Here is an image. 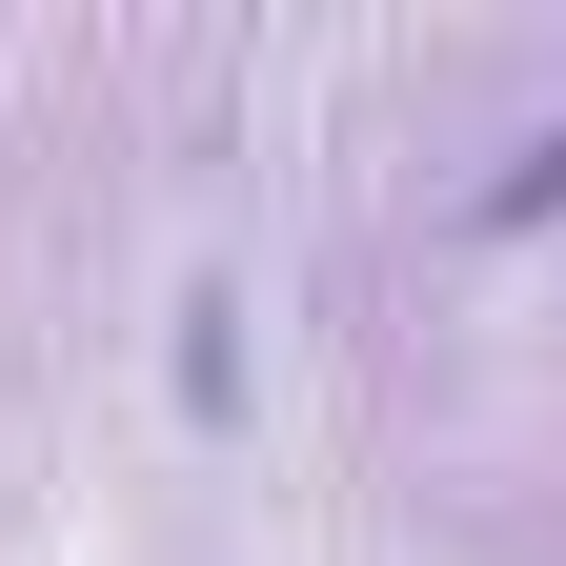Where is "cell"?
I'll use <instances>...</instances> for the list:
<instances>
[{
    "label": "cell",
    "mask_w": 566,
    "mask_h": 566,
    "mask_svg": "<svg viewBox=\"0 0 566 566\" xmlns=\"http://www.w3.org/2000/svg\"><path fill=\"white\" fill-rule=\"evenodd\" d=\"M465 223H485V243H506V223H566V122H546V142H526V163H506V182H485V202H465Z\"/></svg>",
    "instance_id": "cell-1"
}]
</instances>
